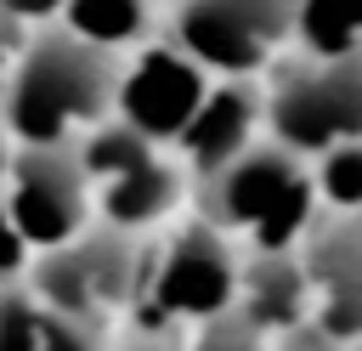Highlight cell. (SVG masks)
Returning a JSON list of instances; mask_svg holds the SVG:
<instances>
[{"instance_id": "cell-1", "label": "cell", "mask_w": 362, "mask_h": 351, "mask_svg": "<svg viewBox=\"0 0 362 351\" xmlns=\"http://www.w3.org/2000/svg\"><path fill=\"white\" fill-rule=\"evenodd\" d=\"M119 51H102L90 40H79L74 28H34L11 91L0 102L11 136L23 147L40 142H79L85 130H96L102 119H113L119 108Z\"/></svg>"}, {"instance_id": "cell-2", "label": "cell", "mask_w": 362, "mask_h": 351, "mask_svg": "<svg viewBox=\"0 0 362 351\" xmlns=\"http://www.w3.org/2000/svg\"><path fill=\"white\" fill-rule=\"evenodd\" d=\"M192 198H198V215L232 232L243 249H300L322 221L311 159L283 147L277 136H260L243 159L198 181Z\"/></svg>"}, {"instance_id": "cell-3", "label": "cell", "mask_w": 362, "mask_h": 351, "mask_svg": "<svg viewBox=\"0 0 362 351\" xmlns=\"http://www.w3.org/2000/svg\"><path fill=\"white\" fill-rule=\"evenodd\" d=\"M147 277L153 255L141 249V232H119L107 221H96L62 249H40L28 266V289L40 294V306L85 323H107L113 311L136 306L147 294Z\"/></svg>"}, {"instance_id": "cell-4", "label": "cell", "mask_w": 362, "mask_h": 351, "mask_svg": "<svg viewBox=\"0 0 362 351\" xmlns=\"http://www.w3.org/2000/svg\"><path fill=\"white\" fill-rule=\"evenodd\" d=\"M266 136L317 159L362 136V51L356 57H288L266 68Z\"/></svg>"}, {"instance_id": "cell-5", "label": "cell", "mask_w": 362, "mask_h": 351, "mask_svg": "<svg viewBox=\"0 0 362 351\" xmlns=\"http://www.w3.org/2000/svg\"><path fill=\"white\" fill-rule=\"evenodd\" d=\"M238 289H243V243L232 232H221L215 221L192 215L153 255V277L136 306H147V317L158 328H181V323L198 328V323L232 311Z\"/></svg>"}, {"instance_id": "cell-6", "label": "cell", "mask_w": 362, "mask_h": 351, "mask_svg": "<svg viewBox=\"0 0 362 351\" xmlns=\"http://www.w3.org/2000/svg\"><path fill=\"white\" fill-rule=\"evenodd\" d=\"M0 192L34 255L62 249L96 226V181L79 159V142H40V147L17 142V159Z\"/></svg>"}, {"instance_id": "cell-7", "label": "cell", "mask_w": 362, "mask_h": 351, "mask_svg": "<svg viewBox=\"0 0 362 351\" xmlns=\"http://www.w3.org/2000/svg\"><path fill=\"white\" fill-rule=\"evenodd\" d=\"M300 0H175L170 40L187 45L221 79H255L294 40Z\"/></svg>"}, {"instance_id": "cell-8", "label": "cell", "mask_w": 362, "mask_h": 351, "mask_svg": "<svg viewBox=\"0 0 362 351\" xmlns=\"http://www.w3.org/2000/svg\"><path fill=\"white\" fill-rule=\"evenodd\" d=\"M215 74L175 40H141L119 68V119H130L158 147H175L192 113L204 108Z\"/></svg>"}, {"instance_id": "cell-9", "label": "cell", "mask_w": 362, "mask_h": 351, "mask_svg": "<svg viewBox=\"0 0 362 351\" xmlns=\"http://www.w3.org/2000/svg\"><path fill=\"white\" fill-rule=\"evenodd\" d=\"M300 260L311 272L317 323L334 340L356 345L362 340V209H351V215L322 209V221L300 243Z\"/></svg>"}, {"instance_id": "cell-10", "label": "cell", "mask_w": 362, "mask_h": 351, "mask_svg": "<svg viewBox=\"0 0 362 351\" xmlns=\"http://www.w3.org/2000/svg\"><path fill=\"white\" fill-rule=\"evenodd\" d=\"M260 130H266V85H255V79H221V85H209L204 108L181 130L175 159L192 170V187H198L215 170H226L232 159H243L260 142Z\"/></svg>"}, {"instance_id": "cell-11", "label": "cell", "mask_w": 362, "mask_h": 351, "mask_svg": "<svg viewBox=\"0 0 362 351\" xmlns=\"http://www.w3.org/2000/svg\"><path fill=\"white\" fill-rule=\"evenodd\" d=\"M238 311L249 323H260L272 340L305 328L317 317V294H311V272H305L300 249H243Z\"/></svg>"}, {"instance_id": "cell-12", "label": "cell", "mask_w": 362, "mask_h": 351, "mask_svg": "<svg viewBox=\"0 0 362 351\" xmlns=\"http://www.w3.org/2000/svg\"><path fill=\"white\" fill-rule=\"evenodd\" d=\"M187 192H192V170L158 147L136 170L96 181V221H107L119 232H153V226H164L181 209Z\"/></svg>"}, {"instance_id": "cell-13", "label": "cell", "mask_w": 362, "mask_h": 351, "mask_svg": "<svg viewBox=\"0 0 362 351\" xmlns=\"http://www.w3.org/2000/svg\"><path fill=\"white\" fill-rule=\"evenodd\" d=\"M147 6L153 0H68L57 23L102 51H124L147 40Z\"/></svg>"}, {"instance_id": "cell-14", "label": "cell", "mask_w": 362, "mask_h": 351, "mask_svg": "<svg viewBox=\"0 0 362 351\" xmlns=\"http://www.w3.org/2000/svg\"><path fill=\"white\" fill-rule=\"evenodd\" d=\"M294 40L311 57H356L362 51V0H300Z\"/></svg>"}, {"instance_id": "cell-15", "label": "cell", "mask_w": 362, "mask_h": 351, "mask_svg": "<svg viewBox=\"0 0 362 351\" xmlns=\"http://www.w3.org/2000/svg\"><path fill=\"white\" fill-rule=\"evenodd\" d=\"M153 153H158V142H153V136H141V130H136L130 119H119V113L79 136V159H85L90 181L124 176V170H136V164H141V159H153Z\"/></svg>"}, {"instance_id": "cell-16", "label": "cell", "mask_w": 362, "mask_h": 351, "mask_svg": "<svg viewBox=\"0 0 362 351\" xmlns=\"http://www.w3.org/2000/svg\"><path fill=\"white\" fill-rule=\"evenodd\" d=\"M311 176H317L322 209H334V215L362 209V136H356V142H339V147H328V153H317V159H311Z\"/></svg>"}, {"instance_id": "cell-17", "label": "cell", "mask_w": 362, "mask_h": 351, "mask_svg": "<svg viewBox=\"0 0 362 351\" xmlns=\"http://www.w3.org/2000/svg\"><path fill=\"white\" fill-rule=\"evenodd\" d=\"M45 340V306L23 283H0V351H40Z\"/></svg>"}, {"instance_id": "cell-18", "label": "cell", "mask_w": 362, "mask_h": 351, "mask_svg": "<svg viewBox=\"0 0 362 351\" xmlns=\"http://www.w3.org/2000/svg\"><path fill=\"white\" fill-rule=\"evenodd\" d=\"M187 351H277V340H272L260 323H249V317L232 306V311H221V317L198 323Z\"/></svg>"}, {"instance_id": "cell-19", "label": "cell", "mask_w": 362, "mask_h": 351, "mask_svg": "<svg viewBox=\"0 0 362 351\" xmlns=\"http://www.w3.org/2000/svg\"><path fill=\"white\" fill-rule=\"evenodd\" d=\"M40 351H107V340H102V323L45 311V340H40Z\"/></svg>"}, {"instance_id": "cell-20", "label": "cell", "mask_w": 362, "mask_h": 351, "mask_svg": "<svg viewBox=\"0 0 362 351\" xmlns=\"http://www.w3.org/2000/svg\"><path fill=\"white\" fill-rule=\"evenodd\" d=\"M28 266H34V249H28V238L17 232L11 209H6V192H0V283H23Z\"/></svg>"}, {"instance_id": "cell-21", "label": "cell", "mask_w": 362, "mask_h": 351, "mask_svg": "<svg viewBox=\"0 0 362 351\" xmlns=\"http://www.w3.org/2000/svg\"><path fill=\"white\" fill-rule=\"evenodd\" d=\"M28 40H34V23H23V17H11V11L0 6V102H6V91H11V74H17Z\"/></svg>"}, {"instance_id": "cell-22", "label": "cell", "mask_w": 362, "mask_h": 351, "mask_svg": "<svg viewBox=\"0 0 362 351\" xmlns=\"http://www.w3.org/2000/svg\"><path fill=\"white\" fill-rule=\"evenodd\" d=\"M277 351H351V345H345V340H334V334H328V328H322V323L311 317L305 328L283 334V340H277Z\"/></svg>"}, {"instance_id": "cell-23", "label": "cell", "mask_w": 362, "mask_h": 351, "mask_svg": "<svg viewBox=\"0 0 362 351\" xmlns=\"http://www.w3.org/2000/svg\"><path fill=\"white\" fill-rule=\"evenodd\" d=\"M11 17H23V23H51V17H62V6L68 0H0Z\"/></svg>"}, {"instance_id": "cell-24", "label": "cell", "mask_w": 362, "mask_h": 351, "mask_svg": "<svg viewBox=\"0 0 362 351\" xmlns=\"http://www.w3.org/2000/svg\"><path fill=\"white\" fill-rule=\"evenodd\" d=\"M11 159H17V136H11V125H6V113H0V187H6V176H11Z\"/></svg>"}]
</instances>
